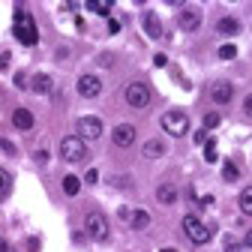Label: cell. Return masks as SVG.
<instances>
[{
    "label": "cell",
    "instance_id": "cell-18",
    "mask_svg": "<svg viewBox=\"0 0 252 252\" xmlns=\"http://www.w3.org/2000/svg\"><path fill=\"white\" fill-rule=\"evenodd\" d=\"M147 225H150V213H147V210H132V216H129V228L144 231Z\"/></svg>",
    "mask_w": 252,
    "mask_h": 252
},
{
    "label": "cell",
    "instance_id": "cell-2",
    "mask_svg": "<svg viewBox=\"0 0 252 252\" xmlns=\"http://www.w3.org/2000/svg\"><path fill=\"white\" fill-rule=\"evenodd\" d=\"M183 234L192 240V243H198V246H204V243H210V237H213V231L201 222V219L195 216V213H189V216H183Z\"/></svg>",
    "mask_w": 252,
    "mask_h": 252
},
{
    "label": "cell",
    "instance_id": "cell-31",
    "mask_svg": "<svg viewBox=\"0 0 252 252\" xmlns=\"http://www.w3.org/2000/svg\"><path fill=\"white\" fill-rule=\"evenodd\" d=\"M9 60H12V57H9V51L0 54V69H9Z\"/></svg>",
    "mask_w": 252,
    "mask_h": 252
},
{
    "label": "cell",
    "instance_id": "cell-34",
    "mask_svg": "<svg viewBox=\"0 0 252 252\" xmlns=\"http://www.w3.org/2000/svg\"><path fill=\"white\" fill-rule=\"evenodd\" d=\"M33 159H36V162H48V153H45V150H36Z\"/></svg>",
    "mask_w": 252,
    "mask_h": 252
},
{
    "label": "cell",
    "instance_id": "cell-15",
    "mask_svg": "<svg viewBox=\"0 0 252 252\" xmlns=\"http://www.w3.org/2000/svg\"><path fill=\"white\" fill-rule=\"evenodd\" d=\"M141 156H144V159H159V156H165V144L159 138H150V141H144Z\"/></svg>",
    "mask_w": 252,
    "mask_h": 252
},
{
    "label": "cell",
    "instance_id": "cell-4",
    "mask_svg": "<svg viewBox=\"0 0 252 252\" xmlns=\"http://www.w3.org/2000/svg\"><path fill=\"white\" fill-rule=\"evenodd\" d=\"M159 123H162V129H165L168 135H174V138H180V135L189 132V117H186L183 111H165Z\"/></svg>",
    "mask_w": 252,
    "mask_h": 252
},
{
    "label": "cell",
    "instance_id": "cell-17",
    "mask_svg": "<svg viewBox=\"0 0 252 252\" xmlns=\"http://www.w3.org/2000/svg\"><path fill=\"white\" fill-rule=\"evenodd\" d=\"M156 201H159V204H165V207H171V204L177 201V189H174L171 183H162L159 189H156Z\"/></svg>",
    "mask_w": 252,
    "mask_h": 252
},
{
    "label": "cell",
    "instance_id": "cell-36",
    "mask_svg": "<svg viewBox=\"0 0 252 252\" xmlns=\"http://www.w3.org/2000/svg\"><path fill=\"white\" fill-rule=\"evenodd\" d=\"M0 147H3L6 153H15V144H12V141H6V138H3V141H0Z\"/></svg>",
    "mask_w": 252,
    "mask_h": 252
},
{
    "label": "cell",
    "instance_id": "cell-37",
    "mask_svg": "<svg viewBox=\"0 0 252 252\" xmlns=\"http://www.w3.org/2000/svg\"><path fill=\"white\" fill-rule=\"evenodd\" d=\"M153 63H156V66H165L168 57H165V54H156V57H153Z\"/></svg>",
    "mask_w": 252,
    "mask_h": 252
},
{
    "label": "cell",
    "instance_id": "cell-6",
    "mask_svg": "<svg viewBox=\"0 0 252 252\" xmlns=\"http://www.w3.org/2000/svg\"><path fill=\"white\" fill-rule=\"evenodd\" d=\"M123 96H126V102H129L132 108H147L150 105V87L144 81H132V84H126Z\"/></svg>",
    "mask_w": 252,
    "mask_h": 252
},
{
    "label": "cell",
    "instance_id": "cell-10",
    "mask_svg": "<svg viewBox=\"0 0 252 252\" xmlns=\"http://www.w3.org/2000/svg\"><path fill=\"white\" fill-rule=\"evenodd\" d=\"M177 24H180V30H186V33H192V30H198V27H201V9H195V6H186V9L180 12Z\"/></svg>",
    "mask_w": 252,
    "mask_h": 252
},
{
    "label": "cell",
    "instance_id": "cell-5",
    "mask_svg": "<svg viewBox=\"0 0 252 252\" xmlns=\"http://www.w3.org/2000/svg\"><path fill=\"white\" fill-rule=\"evenodd\" d=\"M75 132H78V138L87 144V141H99V135H102V120L99 117H93V114H84L81 120H78V126H75Z\"/></svg>",
    "mask_w": 252,
    "mask_h": 252
},
{
    "label": "cell",
    "instance_id": "cell-12",
    "mask_svg": "<svg viewBox=\"0 0 252 252\" xmlns=\"http://www.w3.org/2000/svg\"><path fill=\"white\" fill-rule=\"evenodd\" d=\"M30 87H33V93H39V96H48V93L54 90V78L48 72H36L33 81H30Z\"/></svg>",
    "mask_w": 252,
    "mask_h": 252
},
{
    "label": "cell",
    "instance_id": "cell-32",
    "mask_svg": "<svg viewBox=\"0 0 252 252\" xmlns=\"http://www.w3.org/2000/svg\"><path fill=\"white\" fill-rule=\"evenodd\" d=\"M192 138H195V141H198V144H207V129H198V132H195V135H192Z\"/></svg>",
    "mask_w": 252,
    "mask_h": 252
},
{
    "label": "cell",
    "instance_id": "cell-9",
    "mask_svg": "<svg viewBox=\"0 0 252 252\" xmlns=\"http://www.w3.org/2000/svg\"><path fill=\"white\" fill-rule=\"evenodd\" d=\"M111 141H114L117 147L135 144V126H132V123H117L114 129H111Z\"/></svg>",
    "mask_w": 252,
    "mask_h": 252
},
{
    "label": "cell",
    "instance_id": "cell-11",
    "mask_svg": "<svg viewBox=\"0 0 252 252\" xmlns=\"http://www.w3.org/2000/svg\"><path fill=\"white\" fill-rule=\"evenodd\" d=\"M231 96H234V87H231L228 81H213V84H210V99H213L216 105H228Z\"/></svg>",
    "mask_w": 252,
    "mask_h": 252
},
{
    "label": "cell",
    "instance_id": "cell-21",
    "mask_svg": "<svg viewBox=\"0 0 252 252\" xmlns=\"http://www.w3.org/2000/svg\"><path fill=\"white\" fill-rule=\"evenodd\" d=\"M237 177H240V171H237V165H234L231 159H225V162H222V180H228V183H234Z\"/></svg>",
    "mask_w": 252,
    "mask_h": 252
},
{
    "label": "cell",
    "instance_id": "cell-22",
    "mask_svg": "<svg viewBox=\"0 0 252 252\" xmlns=\"http://www.w3.org/2000/svg\"><path fill=\"white\" fill-rule=\"evenodd\" d=\"M240 210L246 216H252V186H246L243 192H240Z\"/></svg>",
    "mask_w": 252,
    "mask_h": 252
},
{
    "label": "cell",
    "instance_id": "cell-26",
    "mask_svg": "<svg viewBox=\"0 0 252 252\" xmlns=\"http://www.w3.org/2000/svg\"><path fill=\"white\" fill-rule=\"evenodd\" d=\"M96 180H99V171H96V168H90V171L84 174V183H90V186H96Z\"/></svg>",
    "mask_w": 252,
    "mask_h": 252
},
{
    "label": "cell",
    "instance_id": "cell-29",
    "mask_svg": "<svg viewBox=\"0 0 252 252\" xmlns=\"http://www.w3.org/2000/svg\"><path fill=\"white\" fill-rule=\"evenodd\" d=\"M243 114H246V117H252V93L243 99Z\"/></svg>",
    "mask_w": 252,
    "mask_h": 252
},
{
    "label": "cell",
    "instance_id": "cell-40",
    "mask_svg": "<svg viewBox=\"0 0 252 252\" xmlns=\"http://www.w3.org/2000/svg\"><path fill=\"white\" fill-rule=\"evenodd\" d=\"M0 252H9V243H6L3 237H0Z\"/></svg>",
    "mask_w": 252,
    "mask_h": 252
},
{
    "label": "cell",
    "instance_id": "cell-25",
    "mask_svg": "<svg viewBox=\"0 0 252 252\" xmlns=\"http://www.w3.org/2000/svg\"><path fill=\"white\" fill-rule=\"evenodd\" d=\"M6 189H9V174H6L3 168H0V198L6 195Z\"/></svg>",
    "mask_w": 252,
    "mask_h": 252
},
{
    "label": "cell",
    "instance_id": "cell-16",
    "mask_svg": "<svg viewBox=\"0 0 252 252\" xmlns=\"http://www.w3.org/2000/svg\"><path fill=\"white\" fill-rule=\"evenodd\" d=\"M216 33H222V36H234V33H240V21L237 18H219L216 21Z\"/></svg>",
    "mask_w": 252,
    "mask_h": 252
},
{
    "label": "cell",
    "instance_id": "cell-30",
    "mask_svg": "<svg viewBox=\"0 0 252 252\" xmlns=\"http://www.w3.org/2000/svg\"><path fill=\"white\" fill-rule=\"evenodd\" d=\"M117 216L123 219V222H126V225H129V216H132V210H129V207H120V213H117Z\"/></svg>",
    "mask_w": 252,
    "mask_h": 252
},
{
    "label": "cell",
    "instance_id": "cell-28",
    "mask_svg": "<svg viewBox=\"0 0 252 252\" xmlns=\"http://www.w3.org/2000/svg\"><path fill=\"white\" fill-rule=\"evenodd\" d=\"M99 66H114V54H99Z\"/></svg>",
    "mask_w": 252,
    "mask_h": 252
},
{
    "label": "cell",
    "instance_id": "cell-23",
    "mask_svg": "<svg viewBox=\"0 0 252 252\" xmlns=\"http://www.w3.org/2000/svg\"><path fill=\"white\" fill-rule=\"evenodd\" d=\"M219 123H222V117H219L216 111H210V114H204V129H207V132H210V129H216V126H219Z\"/></svg>",
    "mask_w": 252,
    "mask_h": 252
},
{
    "label": "cell",
    "instance_id": "cell-19",
    "mask_svg": "<svg viewBox=\"0 0 252 252\" xmlns=\"http://www.w3.org/2000/svg\"><path fill=\"white\" fill-rule=\"evenodd\" d=\"M63 192H66L69 198H75V195L81 192V177H75V174H66V177H63Z\"/></svg>",
    "mask_w": 252,
    "mask_h": 252
},
{
    "label": "cell",
    "instance_id": "cell-33",
    "mask_svg": "<svg viewBox=\"0 0 252 252\" xmlns=\"http://www.w3.org/2000/svg\"><path fill=\"white\" fill-rule=\"evenodd\" d=\"M15 87H21V90L27 87V78H24V72H18V75H15Z\"/></svg>",
    "mask_w": 252,
    "mask_h": 252
},
{
    "label": "cell",
    "instance_id": "cell-27",
    "mask_svg": "<svg viewBox=\"0 0 252 252\" xmlns=\"http://www.w3.org/2000/svg\"><path fill=\"white\" fill-rule=\"evenodd\" d=\"M96 15H108L111 12V0H105V3H96V9H93Z\"/></svg>",
    "mask_w": 252,
    "mask_h": 252
},
{
    "label": "cell",
    "instance_id": "cell-14",
    "mask_svg": "<svg viewBox=\"0 0 252 252\" xmlns=\"http://www.w3.org/2000/svg\"><path fill=\"white\" fill-rule=\"evenodd\" d=\"M12 123H15V129H21V132H30L33 129V111H27V108H15V114H12Z\"/></svg>",
    "mask_w": 252,
    "mask_h": 252
},
{
    "label": "cell",
    "instance_id": "cell-38",
    "mask_svg": "<svg viewBox=\"0 0 252 252\" xmlns=\"http://www.w3.org/2000/svg\"><path fill=\"white\" fill-rule=\"evenodd\" d=\"M198 204H201V207H210V204H213V195H201Z\"/></svg>",
    "mask_w": 252,
    "mask_h": 252
},
{
    "label": "cell",
    "instance_id": "cell-3",
    "mask_svg": "<svg viewBox=\"0 0 252 252\" xmlns=\"http://www.w3.org/2000/svg\"><path fill=\"white\" fill-rule=\"evenodd\" d=\"M60 159L63 162H84L87 159V144L78 135H66L60 141Z\"/></svg>",
    "mask_w": 252,
    "mask_h": 252
},
{
    "label": "cell",
    "instance_id": "cell-24",
    "mask_svg": "<svg viewBox=\"0 0 252 252\" xmlns=\"http://www.w3.org/2000/svg\"><path fill=\"white\" fill-rule=\"evenodd\" d=\"M204 159L207 162H216V141L213 138H207V144H204Z\"/></svg>",
    "mask_w": 252,
    "mask_h": 252
},
{
    "label": "cell",
    "instance_id": "cell-35",
    "mask_svg": "<svg viewBox=\"0 0 252 252\" xmlns=\"http://www.w3.org/2000/svg\"><path fill=\"white\" fill-rule=\"evenodd\" d=\"M117 30H120V21L111 18V21H108V33H117Z\"/></svg>",
    "mask_w": 252,
    "mask_h": 252
},
{
    "label": "cell",
    "instance_id": "cell-41",
    "mask_svg": "<svg viewBox=\"0 0 252 252\" xmlns=\"http://www.w3.org/2000/svg\"><path fill=\"white\" fill-rule=\"evenodd\" d=\"M246 246H252V231H249V234H246Z\"/></svg>",
    "mask_w": 252,
    "mask_h": 252
},
{
    "label": "cell",
    "instance_id": "cell-7",
    "mask_svg": "<svg viewBox=\"0 0 252 252\" xmlns=\"http://www.w3.org/2000/svg\"><path fill=\"white\" fill-rule=\"evenodd\" d=\"M84 228L93 240H108V219L99 213V210H90L84 216Z\"/></svg>",
    "mask_w": 252,
    "mask_h": 252
},
{
    "label": "cell",
    "instance_id": "cell-1",
    "mask_svg": "<svg viewBox=\"0 0 252 252\" xmlns=\"http://www.w3.org/2000/svg\"><path fill=\"white\" fill-rule=\"evenodd\" d=\"M15 39L24 42V45H36L39 42V33H36V24H33V15H27V12H15Z\"/></svg>",
    "mask_w": 252,
    "mask_h": 252
},
{
    "label": "cell",
    "instance_id": "cell-13",
    "mask_svg": "<svg viewBox=\"0 0 252 252\" xmlns=\"http://www.w3.org/2000/svg\"><path fill=\"white\" fill-rule=\"evenodd\" d=\"M144 33L150 39H162V21L156 12H144Z\"/></svg>",
    "mask_w": 252,
    "mask_h": 252
},
{
    "label": "cell",
    "instance_id": "cell-39",
    "mask_svg": "<svg viewBox=\"0 0 252 252\" xmlns=\"http://www.w3.org/2000/svg\"><path fill=\"white\" fill-rule=\"evenodd\" d=\"M225 252H243V249H240L237 243H228V246H225Z\"/></svg>",
    "mask_w": 252,
    "mask_h": 252
},
{
    "label": "cell",
    "instance_id": "cell-8",
    "mask_svg": "<svg viewBox=\"0 0 252 252\" xmlns=\"http://www.w3.org/2000/svg\"><path fill=\"white\" fill-rule=\"evenodd\" d=\"M102 93V81H99V75H81L78 78V96H84V99H96Z\"/></svg>",
    "mask_w": 252,
    "mask_h": 252
},
{
    "label": "cell",
    "instance_id": "cell-42",
    "mask_svg": "<svg viewBox=\"0 0 252 252\" xmlns=\"http://www.w3.org/2000/svg\"><path fill=\"white\" fill-rule=\"evenodd\" d=\"M162 252H177V249H162Z\"/></svg>",
    "mask_w": 252,
    "mask_h": 252
},
{
    "label": "cell",
    "instance_id": "cell-20",
    "mask_svg": "<svg viewBox=\"0 0 252 252\" xmlns=\"http://www.w3.org/2000/svg\"><path fill=\"white\" fill-rule=\"evenodd\" d=\"M216 54H219V60H234L237 57V45L234 42H222L216 48Z\"/></svg>",
    "mask_w": 252,
    "mask_h": 252
}]
</instances>
